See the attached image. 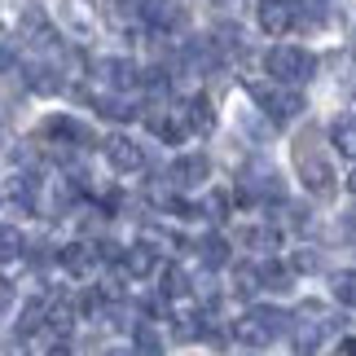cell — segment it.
Instances as JSON below:
<instances>
[{
    "label": "cell",
    "instance_id": "1",
    "mask_svg": "<svg viewBox=\"0 0 356 356\" xmlns=\"http://www.w3.org/2000/svg\"><path fill=\"white\" fill-rule=\"evenodd\" d=\"M268 75L277 79V84H308L312 75H317V58H312L308 49H295V44H282L268 53Z\"/></svg>",
    "mask_w": 356,
    "mask_h": 356
},
{
    "label": "cell",
    "instance_id": "2",
    "mask_svg": "<svg viewBox=\"0 0 356 356\" xmlns=\"http://www.w3.org/2000/svg\"><path fill=\"white\" fill-rule=\"evenodd\" d=\"M251 97L268 111V119H295L304 111V92L295 84H251Z\"/></svg>",
    "mask_w": 356,
    "mask_h": 356
},
{
    "label": "cell",
    "instance_id": "3",
    "mask_svg": "<svg viewBox=\"0 0 356 356\" xmlns=\"http://www.w3.org/2000/svg\"><path fill=\"white\" fill-rule=\"evenodd\" d=\"M299 176H304V189L317 198H330L334 194V168L317 154H299Z\"/></svg>",
    "mask_w": 356,
    "mask_h": 356
},
{
    "label": "cell",
    "instance_id": "4",
    "mask_svg": "<svg viewBox=\"0 0 356 356\" xmlns=\"http://www.w3.org/2000/svg\"><path fill=\"white\" fill-rule=\"evenodd\" d=\"M106 159H111V168L115 172H141L145 168V154H141V145L128 141V136H106Z\"/></svg>",
    "mask_w": 356,
    "mask_h": 356
},
{
    "label": "cell",
    "instance_id": "5",
    "mask_svg": "<svg viewBox=\"0 0 356 356\" xmlns=\"http://www.w3.org/2000/svg\"><path fill=\"white\" fill-rule=\"evenodd\" d=\"M207 176H211V159L207 154H181L172 163V185H181V189H198Z\"/></svg>",
    "mask_w": 356,
    "mask_h": 356
},
{
    "label": "cell",
    "instance_id": "6",
    "mask_svg": "<svg viewBox=\"0 0 356 356\" xmlns=\"http://www.w3.org/2000/svg\"><path fill=\"white\" fill-rule=\"evenodd\" d=\"M149 273H159V251L149 242H136L123 251V277H149Z\"/></svg>",
    "mask_w": 356,
    "mask_h": 356
},
{
    "label": "cell",
    "instance_id": "7",
    "mask_svg": "<svg viewBox=\"0 0 356 356\" xmlns=\"http://www.w3.org/2000/svg\"><path fill=\"white\" fill-rule=\"evenodd\" d=\"M259 26L273 31V35L291 31V26H295V9L286 5V0H264V5H259Z\"/></svg>",
    "mask_w": 356,
    "mask_h": 356
},
{
    "label": "cell",
    "instance_id": "8",
    "mask_svg": "<svg viewBox=\"0 0 356 356\" xmlns=\"http://www.w3.org/2000/svg\"><path fill=\"white\" fill-rule=\"evenodd\" d=\"M62 18H66L71 31L88 35L92 22H97V5H92V0H62Z\"/></svg>",
    "mask_w": 356,
    "mask_h": 356
},
{
    "label": "cell",
    "instance_id": "9",
    "mask_svg": "<svg viewBox=\"0 0 356 356\" xmlns=\"http://www.w3.org/2000/svg\"><path fill=\"white\" fill-rule=\"evenodd\" d=\"M234 339H238V343L259 348V343H273V330H268L264 321H259V312H246V317L234 321Z\"/></svg>",
    "mask_w": 356,
    "mask_h": 356
},
{
    "label": "cell",
    "instance_id": "10",
    "mask_svg": "<svg viewBox=\"0 0 356 356\" xmlns=\"http://www.w3.org/2000/svg\"><path fill=\"white\" fill-rule=\"evenodd\" d=\"M44 132L49 136H58V141H79V145H88L92 141V132L84 128V123H75V119H66V115H53L44 123Z\"/></svg>",
    "mask_w": 356,
    "mask_h": 356
},
{
    "label": "cell",
    "instance_id": "11",
    "mask_svg": "<svg viewBox=\"0 0 356 356\" xmlns=\"http://www.w3.org/2000/svg\"><path fill=\"white\" fill-rule=\"evenodd\" d=\"M62 268L66 273H75V277H84V273H92V246L88 242H71V246H62Z\"/></svg>",
    "mask_w": 356,
    "mask_h": 356
},
{
    "label": "cell",
    "instance_id": "12",
    "mask_svg": "<svg viewBox=\"0 0 356 356\" xmlns=\"http://www.w3.org/2000/svg\"><path fill=\"white\" fill-rule=\"evenodd\" d=\"M189 123H185V128L189 132H198V136H211L216 132V111H211V102L207 97H198V102H189Z\"/></svg>",
    "mask_w": 356,
    "mask_h": 356
},
{
    "label": "cell",
    "instance_id": "13",
    "mask_svg": "<svg viewBox=\"0 0 356 356\" xmlns=\"http://www.w3.org/2000/svg\"><path fill=\"white\" fill-rule=\"evenodd\" d=\"M259 286H268V291H277V295H286L295 286V273L286 268V264H277V259H268L264 268H259Z\"/></svg>",
    "mask_w": 356,
    "mask_h": 356
},
{
    "label": "cell",
    "instance_id": "14",
    "mask_svg": "<svg viewBox=\"0 0 356 356\" xmlns=\"http://www.w3.org/2000/svg\"><path fill=\"white\" fill-rule=\"evenodd\" d=\"M330 141L339 149V159H356V119H334Z\"/></svg>",
    "mask_w": 356,
    "mask_h": 356
},
{
    "label": "cell",
    "instance_id": "15",
    "mask_svg": "<svg viewBox=\"0 0 356 356\" xmlns=\"http://www.w3.org/2000/svg\"><path fill=\"white\" fill-rule=\"evenodd\" d=\"M44 325H49V330H58V334H66L75 325V308L66 304V299H53V304L44 308Z\"/></svg>",
    "mask_w": 356,
    "mask_h": 356
},
{
    "label": "cell",
    "instance_id": "16",
    "mask_svg": "<svg viewBox=\"0 0 356 356\" xmlns=\"http://www.w3.org/2000/svg\"><path fill=\"white\" fill-rule=\"evenodd\" d=\"M242 242H246V246H255V251H277L282 234H277L273 225H255V229H246V234H242Z\"/></svg>",
    "mask_w": 356,
    "mask_h": 356
},
{
    "label": "cell",
    "instance_id": "17",
    "mask_svg": "<svg viewBox=\"0 0 356 356\" xmlns=\"http://www.w3.org/2000/svg\"><path fill=\"white\" fill-rule=\"evenodd\" d=\"M44 308H49V299H31V304L22 308V321H18V339H22V334H35L40 325H44Z\"/></svg>",
    "mask_w": 356,
    "mask_h": 356
},
{
    "label": "cell",
    "instance_id": "18",
    "mask_svg": "<svg viewBox=\"0 0 356 356\" xmlns=\"http://www.w3.org/2000/svg\"><path fill=\"white\" fill-rule=\"evenodd\" d=\"M136 5L145 9V18L154 22V26H168V22H176V5H172V0H136Z\"/></svg>",
    "mask_w": 356,
    "mask_h": 356
},
{
    "label": "cell",
    "instance_id": "19",
    "mask_svg": "<svg viewBox=\"0 0 356 356\" xmlns=\"http://www.w3.org/2000/svg\"><path fill=\"white\" fill-rule=\"evenodd\" d=\"M334 299H339V304H343V308H356V273L352 268H343V273H334Z\"/></svg>",
    "mask_w": 356,
    "mask_h": 356
},
{
    "label": "cell",
    "instance_id": "20",
    "mask_svg": "<svg viewBox=\"0 0 356 356\" xmlns=\"http://www.w3.org/2000/svg\"><path fill=\"white\" fill-rule=\"evenodd\" d=\"M18 255H22V234L13 225H0V264H9Z\"/></svg>",
    "mask_w": 356,
    "mask_h": 356
},
{
    "label": "cell",
    "instance_id": "21",
    "mask_svg": "<svg viewBox=\"0 0 356 356\" xmlns=\"http://www.w3.org/2000/svg\"><path fill=\"white\" fill-rule=\"evenodd\" d=\"M234 291L251 299V295L259 291V268H251V264H238V268H234Z\"/></svg>",
    "mask_w": 356,
    "mask_h": 356
},
{
    "label": "cell",
    "instance_id": "22",
    "mask_svg": "<svg viewBox=\"0 0 356 356\" xmlns=\"http://www.w3.org/2000/svg\"><path fill=\"white\" fill-rule=\"evenodd\" d=\"M163 295L168 299H185L189 295V277L181 268H163Z\"/></svg>",
    "mask_w": 356,
    "mask_h": 356
},
{
    "label": "cell",
    "instance_id": "23",
    "mask_svg": "<svg viewBox=\"0 0 356 356\" xmlns=\"http://www.w3.org/2000/svg\"><path fill=\"white\" fill-rule=\"evenodd\" d=\"M198 251H202V259H207L211 268L229 264V242H225V238H202V246H198Z\"/></svg>",
    "mask_w": 356,
    "mask_h": 356
},
{
    "label": "cell",
    "instance_id": "24",
    "mask_svg": "<svg viewBox=\"0 0 356 356\" xmlns=\"http://www.w3.org/2000/svg\"><path fill=\"white\" fill-rule=\"evenodd\" d=\"M102 71L111 75V79H115V88H123V92H128V88H136V79H141V75H136L128 62H106Z\"/></svg>",
    "mask_w": 356,
    "mask_h": 356
},
{
    "label": "cell",
    "instance_id": "25",
    "mask_svg": "<svg viewBox=\"0 0 356 356\" xmlns=\"http://www.w3.org/2000/svg\"><path fill=\"white\" fill-rule=\"evenodd\" d=\"M136 356H163V339L154 325H141L136 330Z\"/></svg>",
    "mask_w": 356,
    "mask_h": 356
},
{
    "label": "cell",
    "instance_id": "26",
    "mask_svg": "<svg viewBox=\"0 0 356 356\" xmlns=\"http://www.w3.org/2000/svg\"><path fill=\"white\" fill-rule=\"evenodd\" d=\"M92 106H97V115H106V119H132V106L123 97H97Z\"/></svg>",
    "mask_w": 356,
    "mask_h": 356
},
{
    "label": "cell",
    "instance_id": "27",
    "mask_svg": "<svg viewBox=\"0 0 356 356\" xmlns=\"http://www.w3.org/2000/svg\"><path fill=\"white\" fill-rule=\"evenodd\" d=\"M202 216H207V220H225V216H229V194H225V189H211V194H207Z\"/></svg>",
    "mask_w": 356,
    "mask_h": 356
},
{
    "label": "cell",
    "instance_id": "28",
    "mask_svg": "<svg viewBox=\"0 0 356 356\" xmlns=\"http://www.w3.org/2000/svg\"><path fill=\"white\" fill-rule=\"evenodd\" d=\"M317 264H321V255H317V251H295L291 273H317Z\"/></svg>",
    "mask_w": 356,
    "mask_h": 356
},
{
    "label": "cell",
    "instance_id": "29",
    "mask_svg": "<svg viewBox=\"0 0 356 356\" xmlns=\"http://www.w3.org/2000/svg\"><path fill=\"white\" fill-rule=\"evenodd\" d=\"M31 88H35V92H58V75H53V71H40V66H35V71H31Z\"/></svg>",
    "mask_w": 356,
    "mask_h": 356
},
{
    "label": "cell",
    "instance_id": "30",
    "mask_svg": "<svg viewBox=\"0 0 356 356\" xmlns=\"http://www.w3.org/2000/svg\"><path fill=\"white\" fill-rule=\"evenodd\" d=\"M13 295H18V291H13V282H9V277H0V312H9V308H13Z\"/></svg>",
    "mask_w": 356,
    "mask_h": 356
},
{
    "label": "cell",
    "instance_id": "31",
    "mask_svg": "<svg viewBox=\"0 0 356 356\" xmlns=\"http://www.w3.org/2000/svg\"><path fill=\"white\" fill-rule=\"evenodd\" d=\"M13 62H18V53H13L9 44H0V75H5V71H13Z\"/></svg>",
    "mask_w": 356,
    "mask_h": 356
},
{
    "label": "cell",
    "instance_id": "32",
    "mask_svg": "<svg viewBox=\"0 0 356 356\" xmlns=\"http://www.w3.org/2000/svg\"><path fill=\"white\" fill-rule=\"evenodd\" d=\"M79 308H84V312H97V308H102V295H97V291H84V299H79Z\"/></svg>",
    "mask_w": 356,
    "mask_h": 356
},
{
    "label": "cell",
    "instance_id": "33",
    "mask_svg": "<svg viewBox=\"0 0 356 356\" xmlns=\"http://www.w3.org/2000/svg\"><path fill=\"white\" fill-rule=\"evenodd\" d=\"M0 356H26V343L13 339V343H0Z\"/></svg>",
    "mask_w": 356,
    "mask_h": 356
},
{
    "label": "cell",
    "instance_id": "34",
    "mask_svg": "<svg viewBox=\"0 0 356 356\" xmlns=\"http://www.w3.org/2000/svg\"><path fill=\"white\" fill-rule=\"evenodd\" d=\"M49 356H71V348H66V343H58V348H49Z\"/></svg>",
    "mask_w": 356,
    "mask_h": 356
},
{
    "label": "cell",
    "instance_id": "35",
    "mask_svg": "<svg viewBox=\"0 0 356 356\" xmlns=\"http://www.w3.org/2000/svg\"><path fill=\"white\" fill-rule=\"evenodd\" d=\"M106 356H132V352H123V348H111V352H106Z\"/></svg>",
    "mask_w": 356,
    "mask_h": 356
},
{
    "label": "cell",
    "instance_id": "36",
    "mask_svg": "<svg viewBox=\"0 0 356 356\" xmlns=\"http://www.w3.org/2000/svg\"><path fill=\"white\" fill-rule=\"evenodd\" d=\"M348 189H352V194H356V172H352V176H348Z\"/></svg>",
    "mask_w": 356,
    "mask_h": 356
},
{
    "label": "cell",
    "instance_id": "37",
    "mask_svg": "<svg viewBox=\"0 0 356 356\" xmlns=\"http://www.w3.org/2000/svg\"><path fill=\"white\" fill-rule=\"evenodd\" d=\"M348 356H356V339H352V343H348Z\"/></svg>",
    "mask_w": 356,
    "mask_h": 356
}]
</instances>
